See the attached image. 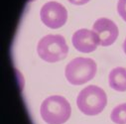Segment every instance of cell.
I'll return each mask as SVG.
<instances>
[{"instance_id": "cell-1", "label": "cell", "mask_w": 126, "mask_h": 124, "mask_svg": "<svg viewBox=\"0 0 126 124\" xmlns=\"http://www.w3.org/2000/svg\"><path fill=\"white\" fill-rule=\"evenodd\" d=\"M41 116L48 124H64L72 114L70 102L61 95H52L46 98L41 105Z\"/></svg>"}, {"instance_id": "cell-2", "label": "cell", "mask_w": 126, "mask_h": 124, "mask_svg": "<svg viewBox=\"0 0 126 124\" xmlns=\"http://www.w3.org/2000/svg\"><path fill=\"white\" fill-rule=\"evenodd\" d=\"M107 103L105 91L96 86L88 85L84 87L77 97V105L79 109L85 115L99 114Z\"/></svg>"}, {"instance_id": "cell-3", "label": "cell", "mask_w": 126, "mask_h": 124, "mask_svg": "<svg viewBox=\"0 0 126 124\" xmlns=\"http://www.w3.org/2000/svg\"><path fill=\"white\" fill-rule=\"evenodd\" d=\"M37 52L39 57L47 63H57L68 56L69 47L63 36L47 35L38 43Z\"/></svg>"}, {"instance_id": "cell-4", "label": "cell", "mask_w": 126, "mask_h": 124, "mask_svg": "<svg viewBox=\"0 0 126 124\" xmlns=\"http://www.w3.org/2000/svg\"><path fill=\"white\" fill-rule=\"evenodd\" d=\"M96 74V64L89 58H76L67 65L65 75L68 81L80 85L91 80Z\"/></svg>"}, {"instance_id": "cell-5", "label": "cell", "mask_w": 126, "mask_h": 124, "mask_svg": "<svg viewBox=\"0 0 126 124\" xmlns=\"http://www.w3.org/2000/svg\"><path fill=\"white\" fill-rule=\"evenodd\" d=\"M42 22L49 28L58 29L64 26L68 19V11L61 3L50 1L43 5L40 12Z\"/></svg>"}, {"instance_id": "cell-6", "label": "cell", "mask_w": 126, "mask_h": 124, "mask_svg": "<svg viewBox=\"0 0 126 124\" xmlns=\"http://www.w3.org/2000/svg\"><path fill=\"white\" fill-rule=\"evenodd\" d=\"M92 30L96 33L99 45L106 47L112 45L118 37V28L116 24L107 18H99L93 24Z\"/></svg>"}, {"instance_id": "cell-7", "label": "cell", "mask_w": 126, "mask_h": 124, "mask_svg": "<svg viewBox=\"0 0 126 124\" xmlns=\"http://www.w3.org/2000/svg\"><path fill=\"white\" fill-rule=\"evenodd\" d=\"M72 42L74 47L81 53H91L99 45L96 33L88 29H79L74 33Z\"/></svg>"}, {"instance_id": "cell-8", "label": "cell", "mask_w": 126, "mask_h": 124, "mask_svg": "<svg viewBox=\"0 0 126 124\" xmlns=\"http://www.w3.org/2000/svg\"><path fill=\"white\" fill-rule=\"evenodd\" d=\"M109 86L117 91H126V69L118 67L113 69L108 77Z\"/></svg>"}, {"instance_id": "cell-9", "label": "cell", "mask_w": 126, "mask_h": 124, "mask_svg": "<svg viewBox=\"0 0 126 124\" xmlns=\"http://www.w3.org/2000/svg\"><path fill=\"white\" fill-rule=\"evenodd\" d=\"M110 118L116 124H126V103H122L114 107Z\"/></svg>"}, {"instance_id": "cell-10", "label": "cell", "mask_w": 126, "mask_h": 124, "mask_svg": "<svg viewBox=\"0 0 126 124\" xmlns=\"http://www.w3.org/2000/svg\"><path fill=\"white\" fill-rule=\"evenodd\" d=\"M117 11L120 17L126 22V0H119L117 4Z\"/></svg>"}, {"instance_id": "cell-11", "label": "cell", "mask_w": 126, "mask_h": 124, "mask_svg": "<svg viewBox=\"0 0 126 124\" xmlns=\"http://www.w3.org/2000/svg\"><path fill=\"white\" fill-rule=\"evenodd\" d=\"M69 1L73 4H76V5H83V4L87 3L89 0H69Z\"/></svg>"}, {"instance_id": "cell-12", "label": "cell", "mask_w": 126, "mask_h": 124, "mask_svg": "<svg viewBox=\"0 0 126 124\" xmlns=\"http://www.w3.org/2000/svg\"><path fill=\"white\" fill-rule=\"evenodd\" d=\"M123 51H124V53L126 54V39H125V41H124V43H123Z\"/></svg>"}]
</instances>
